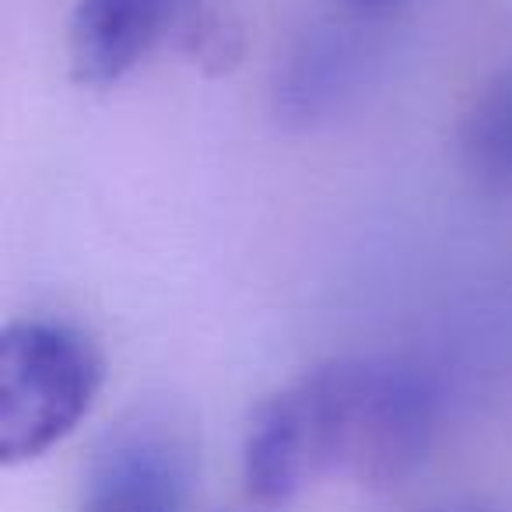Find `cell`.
Segmentation results:
<instances>
[{"mask_svg":"<svg viewBox=\"0 0 512 512\" xmlns=\"http://www.w3.org/2000/svg\"><path fill=\"white\" fill-rule=\"evenodd\" d=\"M358 358H334L256 404L242 432V484L260 505H285L344 467Z\"/></svg>","mask_w":512,"mask_h":512,"instance_id":"2","label":"cell"},{"mask_svg":"<svg viewBox=\"0 0 512 512\" xmlns=\"http://www.w3.org/2000/svg\"><path fill=\"white\" fill-rule=\"evenodd\" d=\"M439 383L404 358H358L344 470L372 491H393L425 463L439 432Z\"/></svg>","mask_w":512,"mask_h":512,"instance_id":"3","label":"cell"},{"mask_svg":"<svg viewBox=\"0 0 512 512\" xmlns=\"http://www.w3.org/2000/svg\"><path fill=\"white\" fill-rule=\"evenodd\" d=\"M369 64L372 43L362 25H313L295 39L274 74V113L295 130H313L334 120L365 88Z\"/></svg>","mask_w":512,"mask_h":512,"instance_id":"6","label":"cell"},{"mask_svg":"<svg viewBox=\"0 0 512 512\" xmlns=\"http://www.w3.org/2000/svg\"><path fill=\"white\" fill-rule=\"evenodd\" d=\"M456 148L474 183L495 193H512V64L498 67L470 99Z\"/></svg>","mask_w":512,"mask_h":512,"instance_id":"7","label":"cell"},{"mask_svg":"<svg viewBox=\"0 0 512 512\" xmlns=\"http://www.w3.org/2000/svg\"><path fill=\"white\" fill-rule=\"evenodd\" d=\"M186 57L200 64L211 74H225L239 64L242 57V32L232 18L218 15V11H197L179 32Z\"/></svg>","mask_w":512,"mask_h":512,"instance_id":"8","label":"cell"},{"mask_svg":"<svg viewBox=\"0 0 512 512\" xmlns=\"http://www.w3.org/2000/svg\"><path fill=\"white\" fill-rule=\"evenodd\" d=\"M200 0H78L67 22V60L78 85L106 88L141 67Z\"/></svg>","mask_w":512,"mask_h":512,"instance_id":"5","label":"cell"},{"mask_svg":"<svg viewBox=\"0 0 512 512\" xmlns=\"http://www.w3.org/2000/svg\"><path fill=\"white\" fill-rule=\"evenodd\" d=\"M106 362L81 327L25 316L0 341V460L15 467L46 456L95 407Z\"/></svg>","mask_w":512,"mask_h":512,"instance_id":"1","label":"cell"},{"mask_svg":"<svg viewBox=\"0 0 512 512\" xmlns=\"http://www.w3.org/2000/svg\"><path fill=\"white\" fill-rule=\"evenodd\" d=\"M400 4H407V0H344V8L358 18H383L390 11H397Z\"/></svg>","mask_w":512,"mask_h":512,"instance_id":"9","label":"cell"},{"mask_svg":"<svg viewBox=\"0 0 512 512\" xmlns=\"http://www.w3.org/2000/svg\"><path fill=\"white\" fill-rule=\"evenodd\" d=\"M193 477L197 442L190 425L165 407H137L92 449L81 512H183Z\"/></svg>","mask_w":512,"mask_h":512,"instance_id":"4","label":"cell"}]
</instances>
